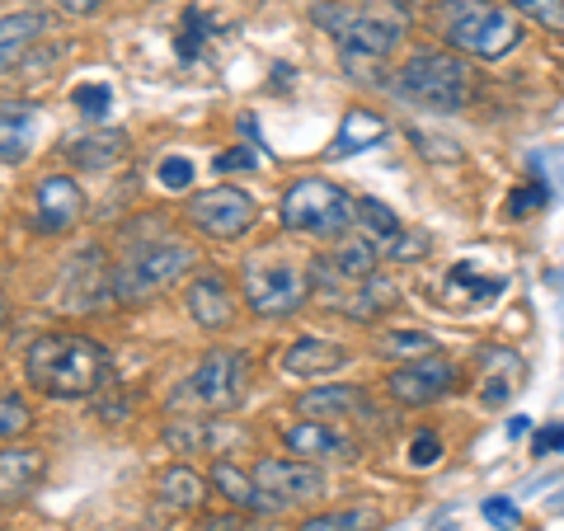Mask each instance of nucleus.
I'll return each mask as SVG.
<instances>
[{"label": "nucleus", "mask_w": 564, "mask_h": 531, "mask_svg": "<svg viewBox=\"0 0 564 531\" xmlns=\"http://www.w3.org/2000/svg\"><path fill=\"white\" fill-rule=\"evenodd\" d=\"M24 371L43 395L80 400L99 391V381L109 377V353L95 339H80V334H43V339L29 344Z\"/></svg>", "instance_id": "obj_1"}, {"label": "nucleus", "mask_w": 564, "mask_h": 531, "mask_svg": "<svg viewBox=\"0 0 564 531\" xmlns=\"http://www.w3.org/2000/svg\"><path fill=\"white\" fill-rule=\"evenodd\" d=\"M311 14H315V24H325L334 39H339L348 71L381 62L404 33V20L386 6H315Z\"/></svg>", "instance_id": "obj_2"}, {"label": "nucleus", "mask_w": 564, "mask_h": 531, "mask_svg": "<svg viewBox=\"0 0 564 531\" xmlns=\"http://www.w3.org/2000/svg\"><path fill=\"white\" fill-rule=\"evenodd\" d=\"M447 43L470 52V57H503L522 43V24L508 10L489 6V0H452L447 6Z\"/></svg>", "instance_id": "obj_3"}, {"label": "nucleus", "mask_w": 564, "mask_h": 531, "mask_svg": "<svg viewBox=\"0 0 564 531\" xmlns=\"http://www.w3.org/2000/svg\"><path fill=\"white\" fill-rule=\"evenodd\" d=\"M245 282V301L254 315H292L311 292V273L292 259H273V254H254L240 269Z\"/></svg>", "instance_id": "obj_4"}, {"label": "nucleus", "mask_w": 564, "mask_h": 531, "mask_svg": "<svg viewBox=\"0 0 564 531\" xmlns=\"http://www.w3.org/2000/svg\"><path fill=\"white\" fill-rule=\"evenodd\" d=\"M193 263H198V250L184 240H155V245H141V250L128 254V263L118 269L113 278V296L118 301H141L151 292L170 288L174 278H184Z\"/></svg>", "instance_id": "obj_5"}, {"label": "nucleus", "mask_w": 564, "mask_h": 531, "mask_svg": "<svg viewBox=\"0 0 564 531\" xmlns=\"http://www.w3.org/2000/svg\"><path fill=\"white\" fill-rule=\"evenodd\" d=\"M282 226L311 236H344V226L352 217V203L344 188H334L329 180H296L278 203Z\"/></svg>", "instance_id": "obj_6"}, {"label": "nucleus", "mask_w": 564, "mask_h": 531, "mask_svg": "<svg viewBox=\"0 0 564 531\" xmlns=\"http://www.w3.org/2000/svg\"><path fill=\"white\" fill-rule=\"evenodd\" d=\"M400 95H410L419 104H429V109H462L466 95H470V76L466 66L452 57V52H414L410 62L400 71Z\"/></svg>", "instance_id": "obj_7"}, {"label": "nucleus", "mask_w": 564, "mask_h": 531, "mask_svg": "<svg viewBox=\"0 0 564 531\" xmlns=\"http://www.w3.org/2000/svg\"><path fill=\"white\" fill-rule=\"evenodd\" d=\"M245 386H250V358L236 348H212L188 377V395L203 410H236L245 400Z\"/></svg>", "instance_id": "obj_8"}, {"label": "nucleus", "mask_w": 564, "mask_h": 531, "mask_svg": "<svg viewBox=\"0 0 564 531\" xmlns=\"http://www.w3.org/2000/svg\"><path fill=\"white\" fill-rule=\"evenodd\" d=\"M188 221L212 240H236L254 226V198L245 188H207L188 203Z\"/></svg>", "instance_id": "obj_9"}, {"label": "nucleus", "mask_w": 564, "mask_h": 531, "mask_svg": "<svg viewBox=\"0 0 564 531\" xmlns=\"http://www.w3.org/2000/svg\"><path fill=\"white\" fill-rule=\"evenodd\" d=\"M386 386H391V395L400 404H433L437 395H447L456 386V367L447 358H437V353H429V358H419L410 367H395Z\"/></svg>", "instance_id": "obj_10"}, {"label": "nucleus", "mask_w": 564, "mask_h": 531, "mask_svg": "<svg viewBox=\"0 0 564 531\" xmlns=\"http://www.w3.org/2000/svg\"><path fill=\"white\" fill-rule=\"evenodd\" d=\"M85 212V193L76 188V180H66V174H47V180L39 184V231L47 236H62L70 231V226L80 221Z\"/></svg>", "instance_id": "obj_11"}, {"label": "nucleus", "mask_w": 564, "mask_h": 531, "mask_svg": "<svg viewBox=\"0 0 564 531\" xmlns=\"http://www.w3.org/2000/svg\"><path fill=\"white\" fill-rule=\"evenodd\" d=\"M254 480L278 494L282 503H296V499H315V494H325V475L321 466H306V462H259L254 466Z\"/></svg>", "instance_id": "obj_12"}, {"label": "nucleus", "mask_w": 564, "mask_h": 531, "mask_svg": "<svg viewBox=\"0 0 564 531\" xmlns=\"http://www.w3.org/2000/svg\"><path fill=\"white\" fill-rule=\"evenodd\" d=\"M377 273V250L367 240H344L339 250H334L329 259H315L311 269V282L315 288H334V282H367Z\"/></svg>", "instance_id": "obj_13"}, {"label": "nucleus", "mask_w": 564, "mask_h": 531, "mask_svg": "<svg viewBox=\"0 0 564 531\" xmlns=\"http://www.w3.org/2000/svg\"><path fill=\"white\" fill-rule=\"evenodd\" d=\"M184 306H188V315H193V321H198L203 329H226V325L236 321V296H231V288H226L221 273L193 278Z\"/></svg>", "instance_id": "obj_14"}, {"label": "nucleus", "mask_w": 564, "mask_h": 531, "mask_svg": "<svg viewBox=\"0 0 564 531\" xmlns=\"http://www.w3.org/2000/svg\"><path fill=\"white\" fill-rule=\"evenodd\" d=\"M47 456L39 447H6L0 452V503H20L43 480Z\"/></svg>", "instance_id": "obj_15"}, {"label": "nucleus", "mask_w": 564, "mask_h": 531, "mask_svg": "<svg viewBox=\"0 0 564 531\" xmlns=\"http://www.w3.org/2000/svg\"><path fill=\"white\" fill-rule=\"evenodd\" d=\"M348 362V353L329 339H296L288 353H282V371L288 377H329V371H339Z\"/></svg>", "instance_id": "obj_16"}, {"label": "nucleus", "mask_w": 564, "mask_h": 531, "mask_svg": "<svg viewBox=\"0 0 564 531\" xmlns=\"http://www.w3.org/2000/svg\"><path fill=\"white\" fill-rule=\"evenodd\" d=\"M212 489H221L236 508H254V512H278V508H288V503L278 499V494H269V489L254 480V475L236 470L231 462H217V466H212Z\"/></svg>", "instance_id": "obj_17"}, {"label": "nucleus", "mask_w": 564, "mask_h": 531, "mask_svg": "<svg viewBox=\"0 0 564 531\" xmlns=\"http://www.w3.org/2000/svg\"><path fill=\"white\" fill-rule=\"evenodd\" d=\"M377 141H386V122L372 109H348L344 122H339V137L329 141V155L344 161V155L367 151V147H377Z\"/></svg>", "instance_id": "obj_18"}, {"label": "nucleus", "mask_w": 564, "mask_h": 531, "mask_svg": "<svg viewBox=\"0 0 564 531\" xmlns=\"http://www.w3.org/2000/svg\"><path fill=\"white\" fill-rule=\"evenodd\" d=\"M43 29H47V14H39V10L6 14V20H0V71H10L14 62H20Z\"/></svg>", "instance_id": "obj_19"}, {"label": "nucleus", "mask_w": 564, "mask_h": 531, "mask_svg": "<svg viewBox=\"0 0 564 531\" xmlns=\"http://www.w3.org/2000/svg\"><path fill=\"white\" fill-rule=\"evenodd\" d=\"M122 132H95V137H70L66 141V161L76 170H109L122 161Z\"/></svg>", "instance_id": "obj_20"}, {"label": "nucleus", "mask_w": 564, "mask_h": 531, "mask_svg": "<svg viewBox=\"0 0 564 531\" xmlns=\"http://www.w3.org/2000/svg\"><path fill=\"white\" fill-rule=\"evenodd\" d=\"M207 480L198 470H188V466H170L161 475V503L174 508V512H198L207 503Z\"/></svg>", "instance_id": "obj_21"}, {"label": "nucleus", "mask_w": 564, "mask_h": 531, "mask_svg": "<svg viewBox=\"0 0 564 531\" xmlns=\"http://www.w3.org/2000/svg\"><path fill=\"white\" fill-rule=\"evenodd\" d=\"M480 362L489 367V371H485V381H480V395H485L489 404H503L508 395L518 391V377H522L518 353H508V348H485V353H480Z\"/></svg>", "instance_id": "obj_22"}, {"label": "nucleus", "mask_w": 564, "mask_h": 531, "mask_svg": "<svg viewBox=\"0 0 564 531\" xmlns=\"http://www.w3.org/2000/svg\"><path fill=\"white\" fill-rule=\"evenodd\" d=\"M282 442H288V452H296L302 462H321V456H344V452H348V442L334 433V429H325L321 419L296 423V429L282 437Z\"/></svg>", "instance_id": "obj_23"}, {"label": "nucleus", "mask_w": 564, "mask_h": 531, "mask_svg": "<svg viewBox=\"0 0 564 531\" xmlns=\"http://www.w3.org/2000/svg\"><path fill=\"white\" fill-rule=\"evenodd\" d=\"M344 301V315H348V321H372V315H381L386 306H395V301H400V292H395V282L391 278H367L362 282V288H358V282H352V292L348 296H339Z\"/></svg>", "instance_id": "obj_24"}, {"label": "nucleus", "mask_w": 564, "mask_h": 531, "mask_svg": "<svg viewBox=\"0 0 564 531\" xmlns=\"http://www.w3.org/2000/svg\"><path fill=\"white\" fill-rule=\"evenodd\" d=\"M362 391H352V386H321V391H306L296 400V414L306 419H344L352 410H362Z\"/></svg>", "instance_id": "obj_25"}, {"label": "nucleus", "mask_w": 564, "mask_h": 531, "mask_svg": "<svg viewBox=\"0 0 564 531\" xmlns=\"http://www.w3.org/2000/svg\"><path fill=\"white\" fill-rule=\"evenodd\" d=\"M29 128H33L29 104H6L0 109V165H20L29 155Z\"/></svg>", "instance_id": "obj_26"}, {"label": "nucleus", "mask_w": 564, "mask_h": 531, "mask_svg": "<svg viewBox=\"0 0 564 531\" xmlns=\"http://www.w3.org/2000/svg\"><path fill=\"white\" fill-rule=\"evenodd\" d=\"M358 221H362L381 245H395V240L404 236V221H400L386 203H377V198H362V203H358Z\"/></svg>", "instance_id": "obj_27"}, {"label": "nucleus", "mask_w": 564, "mask_h": 531, "mask_svg": "<svg viewBox=\"0 0 564 531\" xmlns=\"http://www.w3.org/2000/svg\"><path fill=\"white\" fill-rule=\"evenodd\" d=\"M377 522L372 508H339V512H315L302 522V531H367Z\"/></svg>", "instance_id": "obj_28"}, {"label": "nucleus", "mask_w": 564, "mask_h": 531, "mask_svg": "<svg viewBox=\"0 0 564 531\" xmlns=\"http://www.w3.org/2000/svg\"><path fill=\"white\" fill-rule=\"evenodd\" d=\"M433 348H437V339L433 334H423V329H395V334H386L381 339L386 358H429Z\"/></svg>", "instance_id": "obj_29"}, {"label": "nucleus", "mask_w": 564, "mask_h": 531, "mask_svg": "<svg viewBox=\"0 0 564 531\" xmlns=\"http://www.w3.org/2000/svg\"><path fill=\"white\" fill-rule=\"evenodd\" d=\"M513 10H522L527 20H536L545 29L564 33V0H513Z\"/></svg>", "instance_id": "obj_30"}, {"label": "nucleus", "mask_w": 564, "mask_h": 531, "mask_svg": "<svg viewBox=\"0 0 564 531\" xmlns=\"http://www.w3.org/2000/svg\"><path fill=\"white\" fill-rule=\"evenodd\" d=\"M29 423H33V414L20 395H0V437H20Z\"/></svg>", "instance_id": "obj_31"}, {"label": "nucleus", "mask_w": 564, "mask_h": 531, "mask_svg": "<svg viewBox=\"0 0 564 531\" xmlns=\"http://www.w3.org/2000/svg\"><path fill=\"white\" fill-rule=\"evenodd\" d=\"M109 85H76V95H70V104H76V109L85 113V118H104V113H109Z\"/></svg>", "instance_id": "obj_32"}, {"label": "nucleus", "mask_w": 564, "mask_h": 531, "mask_svg": "<svg viewBox=\"0 0 564 531\" xmlns=\"http://www.w3.org/2000/svg\"><path fill=\"white\" fill-rule=\"evenodd\" d=\"M551 203V188H541V184H522L513 188V198H508V217H527V212H536Z\"/></svg>", "instance_id": "obj_33"}, {"label": "nucleus", "mask_w": 564, "mask_h": 531, "mask_svg": "<svg viewBox=\"0 0 564 531\" xmlns=\"http://www.w3.org/2000/svg\"><path fill=\"white\" fill-rule=\"evenodd\" d=\"M203 47V10H184V33H180V57L193 62Z\"/></svg>", "instance_id": "obj_34"}, {"label": "nucleus", "mask_w": 564, "mask_h": 531, "mask_svg": "<svg viewBox=\"0 0 564 531\" xmlns=\"http://www.w3.org/2000/svg\"><path fill=\"white\" fill-rule=\"evenodd\" d=\"M161 184L170 193H184L193 184V161H184V155H170V161H161Z\"/></svg>", "instance_id": "obj_35"}, {"label": "nucleus", "mask_w": 564, "mask_h": 531, "mask_svg": "<svg viewBox=\"0 0 564 531\" xmlns=\"http://www.w3.org/2000/svg\"><path fill=\"white\" fill-rule=\"evenodd\" d=\"M212 170H217V174H250L254 170V151L250 147H231V151H221L217 155V161H212Z\"/></svg>", "instance_id": "obj_36"}, {"label": "nucleus", "mask_w": 564, "mask_h": 531, "mask_svg": "<svg viewBox=\"0 0 564 531\" xmlns=\"http://www.w3.org/2000/svg\"><path fill=\"white\" fill-rule=\"evenodd\" d=\"M485 518H489V527H518L522 522V512H518V503L513 499H485Z\"/></svg>", "instance_id": "obj_37"}, {"label": "nucleus", "mask_w": 564, "mask_h": 531, "mask_svg": "<svg viewBox=\"0 0 564 531\" xmlns=\"http://www.w3.org/2000/svg\"><path fill=\"white\" fill-rule=\"evenodd\" d=\"M437 456H443V442H437L433 433H419L410 442V466H433Z\"/></svg>", "instance_id": "obj_38"}, {"label": "nucleus", "mask_w": 564, "mask_h": 531, "mask_svg": "<svg viewBox=\"0 0 564 531\" xmlns=\"http://www.w3.org/2000/svg\"><path fill=\"white\" fill-rule=\"evenodd\" d=\"M564 452V423H551V429L536 433V456H555Z\"/></svg>", "instance_id": "obj_39"}, {"label": "nucleus", "mask_w": 564, "mask_h": 531, "mask_svg": "<svg viewBox=\"0 0 564 531\" xmlns=\"http://www.w3.org/2000/svg\"><path fill=\"white\" fill-rule=\"evenodd\" d=\"M57 6H62L66 14H80V20H85V14H95L104 0H57Z\"/></svg>", "instance_id": "obj_40"}, {"label": "nucleus", "mask_w": 564, "mask_h": 531, "mask_svg": "<svg viewBox=\"0 0 564 531\" xmlns=\"http://www.w3.org/2000/svg\"><path fill=\"white\" fill-rule=\"evenodd\" d=\"M527 433H532V423H527L522 414H518V419H508V437H513V442H518V437H527Z\"/></svg>", "instance_id": "obj_41"}, {"label": "nucleus", "mask_w": 564, "mask_h": 531, "mask_svg": "<svg viewBox=\"0 0 564 531\" xmlns=\"http://www.w3.org/2000/svg\"><path fill=\"white\" fill-rule=\"evenodd\" d=\"M404 6H429V0H404Z\"/></svg>", "instance_id": "obj_42"}, {"label": "nucleus", "mask_w": 564, "mask_h": 531, "mask_svg": "<svg viewBox=\"0 0 564 531\" xmlns=\"http://www.w3.org/2000/svg\"><path fill=\"white\" fill-rule=\"evenodd\" d=\"M0 321H6V311H0Z\"/></svg>", "instance_id": "obj_43"}]
</instances>
